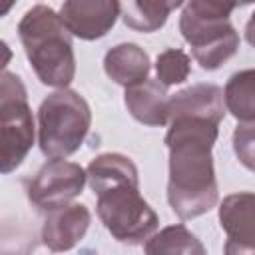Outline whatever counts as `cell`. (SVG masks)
Instances as JSON below:
<instances>
[{"instance_id": "obj_5", "label": "cell", "mask_w": 255, "mask_h": 255, "mask_svg": "<svg viewBox=\"0 0 255 255\" xmlns=\"http://www.w3.org/2000/svg\"><path fill=\"white\" fill-rule=\"evenodd\" d=\"M0 171L8 175L34 145V118L22 80L4 70L0 80Z\"/></svg>"}, {"instance_id": "obj_11", "label": "cell", "mask_w": 255, "mask_h": 255, "mask_svg": "<svg viewBox=\"0 0 255 255\" xmlns=\"http://www.w3.org/2000/svg\"><path fill=\"white\" fill-rule=\"evenodd\" d=\"M225 112L227 108H225L223 90L215 84H193L185 90H179L167 102L169 120L191 116V118H203V120L221 124V120L225 118Z\"/></svg>"}, {"instance_id": "obj_7", "label": "cell", "mask_w": 255, "mask_h": 255, "mask_svg": "<svg viewBox=\"0 0 255 255\" xmlns=\"http://www.w3.org/2000/svg\"><path fill=\"white\" fill-rule=\"evenodd\" d=\"M88 173L80 163L66 159L46 161L28 187V199L42 211L68 205L84 191Z\"/></svg>"}, {"instance_id": "obj_6", "label": "cell", "mask_w": 255, "mask_h": 255, "mask_svg": "<svg viewBox=\"0 0 255 255\" xmlns=\"http://www.w3.org/2000/svg\"><path fill=\"white\" fill-rule=\"evenodd\" d=\"M179 32L203 70H217L239 50V34L229 20H193L179 16Z\"/></svg>"}, {"instance_id": "obj_17", "label": "cell", "mask_w": 255, "mask_h": 255, "mask_svg": "<svg viewBox=\"0 0 255 255\" xmlns=\"http://www.w3.org/2000/svg\"><path fill=\"white\" fill-rule=\"evenodd\" d=\"M143 251L149 255L159 253H185V255H205L203 243L185 227V225H169L163 227L159 233H153L145 243Z\"/></svg>"}, {"instance_id": "obj_1", "label": "cell", "mask_w": 255, "mask_h": 255, "mask_svg": "<svg viewBox=\"0 0 255 255\" xmlns=\"http://www.w3.org/2000/svg\"><path fill=\"white\" fill-rule=\"evenodd\" d=\"M219 124L181 116L169 120L165 145L169 149L167 203L181 219H195L215 207L219 199L211 149Z\"/></svg>"}, {"instance_id": "obj_21", "label": "cell", "mask_w": 255, "mask_h": 255, "mask_svg": "<svg viewBox=\"0 0 255 255\" xmlns=\"http://www.w3.org/2000/svg\"><path fill=\"white\" fill-rule=\"evenodd\" d=\"M245 40L249 42V46L255 48V12L251 14V18L245 24Z\"/></svg>"}, {"instance_id": "obj_16", "label": "cell", "mask_w": 255, "mask_h": 255, "mask_svg": "<svg viewBox=\"0 0 255 255\" xmlns=\"http://www.w3.org/2000/svg\"><path fill=\"white\" fill-rule=\"evenodd\" d=\"M223 98L237 122H255V68L235 72L225 84Z\"/></svg>"}, {"instance_id": "obj_9", "label": "cell", "mask_w": 255, "mask_h": 255, "mask_svg": "<svg viewBox=\"0 0 255 255\" xmlns=\"http://www.w3.org/2000/svg\"><path fill=\"white\" fill-rule=\"evenodd\" d=\"M120 16V0H64L60 18L72 36L92 42L104 38Z\"/></svg>"}, {"instance_id": "obj_20", "label": "cell", "mask_w": 255, "mask_h": 255, "mask_svg": "<svg viewBox=\"0 0 255 255\" xmlns=\"http://www.w3.org/2000/svg\"><path fill=\"white\" fill-rule=\"evenodd\" d=\"M233 151L239 163L255 173V122H243L235 128Z\"/></svg>"}, {"instance_id": "obj_13", "label": "cell", "mask_w": 255, "mask_h": 255, "mask_svg": "<svg viewBox=\"0 0 255 255\" xmlns=\"http://www.w3.org/2000/svg\"><path fill=\"white\" fill-rule=\"evenodd\" d=\"M104 70L110 80L118 86L129 88L147 80L149 76V56L143 48L131 42L114 46L104 56Z\"/></svg>"}, {"instance_id": "obj_12", "label": "cell", "mask_w": 255, "mask_h": 255, "mask_svg": "<svg viewBox=\"0 0 255 255\" xmlns=\"http://www.w3.org/2000/svg\"><path fill=\"white\" fill-rule=\"evenodd\" d=\"M124 102L131 118L143 126L161 128L169 124V116H167L169 96H167V88L159 80L147 78L139 84L126 88Z\"/></svg>"}, {"instance_id": "obj_8", "label": "cell", "mask_w": 255, "mask_h": 255, "mask_svg": "<svg viewBox=\"0 0 255 255\" xmlns=\"http://www.w3.org/2000/svg\"><path fill=\"white\" fill-rule=\"evenodd\" d=\"M219 225L227 235V255L255 253V193L239 191L227 195L219 205Z\"/></svg>"}, {"instance_id": "obj_10", "label": "cell", "mask_w": 255, "mask_h": 255, "mask_svg": "<svg viewBox=\"0 0 255 255\" xmlns=\"http://www.w3.org/2000/svg\"><path fill=\"white\" fill-rule=\"evenodd\" d=\"M92 223V213L82 203H68L48 211L42 223V243L50 251H70L74 249Z\"/></svg>"}, {"instance_id": "obj_19", "label": "cell", "mask_w": 255, "mask_h": 255, "mask_svg": "<svg viewBox=\"0 0 255 255\" xmlns=\"http://www.w3.org/2000/svg\"><path fill=\"white\" fill-rule=\"evenodd\" d=\"M237 0H185L181 16L193 20H229Z\"/></svg>"}, {"instance_id": "obj_18", "label": "cell", "mask_w": 255, "mask_h": 255, "mask_svg": "<svg viewBox=\"0 0 255 255\" xmlns=\"http://www.w3.org/2000/svg\"><path fill=\"white\" fill-rule=\"evenodd\" d=\"M189 74H191V60L179 48H167L155 60V76L165 88L183 84L189 78Z\"/></svg>"}, {"instance_id": "obj_22", "label": "cell", "mask_w": 255, "mask_h": 255, "mask_svg": "<svg viewBox=\"0 0 255 255\" xmlns=\"http://www.w3.org/2000/svg\"><path fill=\"white\" fill-rule=\"evenodd\" d=\"M237 2H239V4H241V6H245V4H253V2H255V0H237Z\"/></svg>"}, {"instance_id": "obj_15", "label": "cell", "mask_w": 255, "mask_h": 255, "mask_svg": "<svg viewBox=\"0 0 255 255\" xmlns=\"http://www.w3.org/2000/svg\"><path fill=\"white\" fill-rule=\"evenodd\" d=\"M86 173H88V183L96 195L108 187H116L122 183L139 185L137 167L124 153L110 151V153L98 155L96 159L90 161V165L86 167Z\"/></svg>"}, {"instance_id": "obj_2", "label": "cell", "mask_w": 255, "mask_h": 255, "mask_svg": "<svg viewBox=\"0 0 255 255\" xmlns=\"http://www.w3.org/2000/svg\"><path fill=\"white\" fill-rule=\"evenodd\" d=\"M18 36L34 74L44 86L68 88L74 82L76 56L72 34L58 12L44 4L30 8L18 24Z\"/></svg>"}, {"instance_id": "obj_14", "label": "cell", "mask_w": 255, "mask_h": 255, "mask_svg": "<svg viewBox=\"0 0 255 255\" xmlns=\"http://www.w3.org/2000/svg\"><path fill=\"white\" fill-rule=\"evenodd\" d=\"M185 0H120V18L135 32H157Z\"/></svg>"}, {"instance_id": "obj_3", "label": "cell", "mask_w": 255, "mask_h": 255, "mask_svg": "<svg viewBox=\"0 0 255 255\" xmlns=\"http://www.w3.org/2000/svg\"><path fill=\"white\" fill-rule=\"evenodd\" d=\"M92 126L88 102L70 88H58L38 108V145L50 159H66L84 143Z\"/></svg>"}, {"instance_id": "obj_4", "label": "cell", "mask_w": 255, "mask_h": 255, "mask_svg": "<svg viewBox=\"0 0 255 255\" xmlns=\"http://www.w3.org/2000/svg\"><path fill=\"white\" fill-rule=\"evenodd\" d=\"M96 211L112 237L126 245H143L159 225L157 213L141 197L139 185L133 183L100 191Z\"/></svg>"}]
</instances>
